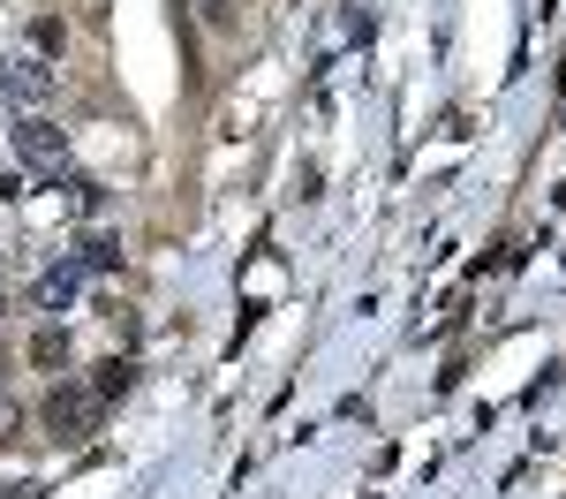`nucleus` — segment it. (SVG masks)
<instances>
[{
    "mask_svg": "<svg viewBox=\"0 0 566 499\" xmlns=\"http://www.w3.org/2000/svg\"><path fill=\"white\" fill-rule=\"evenodd\" d=\"M31 39H39V53H61L69 31H61V15H39V23H31Z\"/></svg>",
    "mask_w": 566,
    "mask_h": 499,
    "instance_id": "8",
    "label": "nucleus"
},
{
    "mask_svg": "<svg viewBox=\"0 0 566 499\" xmlns=\"http://www.w3.org/2000/svg\"><path fill=\"white\" fill-rule=\"evenodd\" d=\"M0 98H8V106L53 98V69H45L39 53H0Z\"/></svg>",
    "mask_w": 566,
    "mask_h": 499,
    "instance_id": "2",
    "label": "nucleus"
},
{
    "mask_svg": "<svg viewBox=\"0 0 566 499\" xmlns=\"http://www.w3.org/2000/svg\"><path fill=\"white\" fill-rule=\"evenodd\" d=\"M45 424H53V439H84L91 424H98V402H91V386H53V402H45Z\"/></svg>",
    "mask_w": 566,
    "mask_h": 499,
    "instance_id": "3",
    "label": "nucleus"
},
{
    "mask_svg": "<svg viewBox=\"0 0 566 499\" xmlns=\"http://www.w3.org/2000/svg\"><path fill=\"white\" fill-rule=\"evenodd\" d=\"M8 144H15V159H23V167H39L45 181L69 175V136L53 129V122H39V114H31V122H15V129H8Z\"/></svg>",
    "mask_w": 566,
    "mask_h": 499,
    "instance_id": "1",
    "label": "nucleus"
},
{
    "mask_svg": "<svg viewBox=\"0 0 566 499\" xmlns=\"http://www.w3.org/2000/svg\"><path fill=\"white\" fill-rule=\"evenodd\" d=\"M84 280H91V272L76 266V258H61V266H45V272H39V288H31V303L61 318L69 303H76V295H84Z\"/></svg>",
    "mask_w": 566,
    "mask_h": 499,
    "instance_id": "4",
    "label": "nucleus"
},
{
    "mask_svg": "<svg viewBox=\"0 0 566 499\" xmlns=\"http://www.w3.org/2000/svg\"><path fill=\"white\" fill-rule=\"evenodd\" d=\"M31 356H39L45 371H61V363H69V333H53V325H45L39 341H31Z\"/></svg>",
    "mask_w": 566,
    "mask_h": 499,
    "instance_id": "7",
    "label": "nucleus"
},
{
    "mask_svg": "<svg viewBox=\"0 0 566 499\" xmlns=\"http://www.w3.org/2000/svg\"><path fill=\"white\" fill-rule=\"evenodd\" d=\"M129 386H136V363H129V356H114V363H98V378H91V402L106 408V402H122Z\"/></svg>",
    "mask_w": 566,
    "mask_h": 499,
    "instance_id": "5",
    "label": "nucleus"
},
{
    "mask_svg": "<svg viewBox=\"0 0 566 499\" xmlns=\"http://www.w3.org/2000/svg\"><path fill=\"white\" fill-rule=\"evenodd\" d=\"M76 266H84V272H114V266H122V235H84Z\"/></svg>",
    "mask_w": 566,
    "mask_h": 499,
    "instance_id": "6",
    "label": "nucleus"
}]
</instances>
